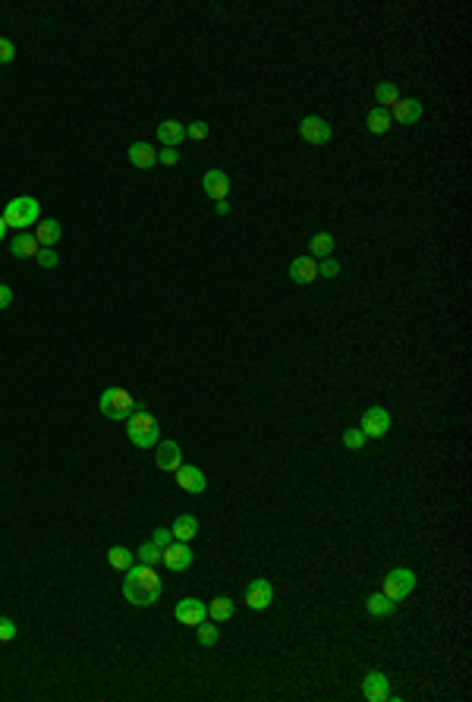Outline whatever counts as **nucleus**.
<instances>
[{
  "label": "nucleus",
  "instance_id": "obj_1",
  "mask_svg": "<svg viewBox=\"0 0 472 702\" xmlns=\"http://www.w3.org/2000/svg\"><path fill=\"white\" fill-rule=\"evenodd\" d=\"M123 595L129 605L136 608H148L161 599V577L154 573V567L148 564H132L126 570V580H123Z\"/></svg>",
  "mask_w": 472,
  "mask_h": 702
},
{
  "label": "nucleus",
  "instance_id": "obj_2",
  "mask_svg": "<svg viewBox=\"0 0 472 702\" xmlns=\"http://www.w3.org/2000/svg\"><path fill=\"white\" fill-rule=\"evenodd\" d=\"M126 435H129V441L139 447V451H151V447L161 441V425L151 413H145L136 406L132 416L126 419Z\"/></svg>",
  "mask_w": 472,
  "mask_h": 702
},
{
  "label": "nucleus",
  "instance_id": "obj_3",
  "mask_svg": "<svg viewBox=\"0 0 472 702\" xmlns=\"http://www.w3.org/2000/svg\"><path fill=\"white\" fill-rule=\"evenodd\" d=\"M38 217H41V202L32 199V195H16V199H10L4 208L6 227H16L19 234H23L25 227H32V224H38Z\"/></svg>",
  "mask_w": 472,
  "mask_h": 702
},
{
  "label": "nucleus",
  "instance_id": "obj_4",
  "mask_svg": "<svg viewBox=\"0 0 472 702\" xmlns=\"http://www.w3.org/2000/svg\"><path fill=\"white\" fill-rule=\"evenodd\" d=\"M98 410H101V416L114 419V422H126V419L132 416V410H136V400H132V394L123 388H108L101 394Z\"/></svg>",
  "mask_w": 472,
  "mask_h": 702
},
{
  "label": "nucleus",
  "instance_id": "obj_5",
  "mask_svg": "<svg viewBox=\"0 0 472 702\" xmlns=\"http://www.w3.org/2000/svg\"><path fill=\"white\" fill-rule=\"evenodd\" d=\"M413 589H415V573L410 570V567H393V570L384 577L381 592L387 595V599H393V602H403Z\"/></svg>",
  "mask_w": 472,
  "mask_h": 702
},
{
  "label": "nucleus",
  "instance_id": "obj_6",
  "mask_svg": "<svg viewBox=\"0 0 472 702\" xmlns=\"http://www.w3.org/2000/svg\"><path fill=\"white\" fill-rule=\"evenodd\" d=\"M359 432H362L365 438H384V435L391 432V413H387L384 406H369V410H362Z\"/></svg>",
  "mask_w": 472,
  "mask_h": 702
},
{
  "label": "nucleus",
  "instance_id": "obj_7",
  "mask_svg": "<svg viewBox=\"0 0 472 702\" xmlns=\"http://www.w3.org/2000/svg\"><path fill=\"white\" fill-rule=\"evenodd\" d=\"M299 136H302V142H309V145H328L330 139H334V130H330V123L325 117L309 114V117H302V123H299Z\"/></svg>",
  "mask_w": 472,
  "mask_h": 702
},
{
  "label": "nucleus",
  "instance_id": "obj_8",
  "mask_svg": "<svg viewBox=\"0 0 472 702\" xmlns=\"http://www.w3.org/2000/svg\"><path fill=\"white\" fill-rule=\"evenodd\" d=\"M192 548H189V542H177L173 539L171 545L164 548V554H161V564L167 567V570H173V573H183V570H189L192 567Z\"/></svg>",
  "mask_w": 472,
  "mask_h": 702
},
{
  "label": "nucleus",
  "instance_id": "obj_9",
  "mask_svg": "<svg viewBox=\"0 0 472 702\" xmlns=\"http://www.w3.org/2000/svg\"><path fill=\"white\" fill-rule=\"evenodd\" d=\"M154 463H158V469H164V473H177L183 466V451H180L177 441H158V444H154Z\"/></svg>",
  "mask_w": 472,
  "mask_h": 702
},
{
  "label": "nucleus",
  "instance_id": "obj_10",
  "mask_svg": "<svg viewBox=\"0 0 472 702\" xmlns=\"http://www.w3.org/2000/svg\"><path fill=\"white\" fill-rule=\"evenodd\" d=\"M202 189H205L208 199L221 202L230 195V177L227 171H221V167H211V171H205V177H202Z\"/></svg>",
  "mask_w": 472,
  "mask_h": 702
},
{
  "label": "nucleus",
  "instance_id": "obj_11",
  "mask_svg": "<svg viewBox=\"0 0 472 702\" xmlns=\"http://www.w3.org/2000/svg\"><path fill=\"white\" fill-rule=\"evenodd\" d=\"M271 602H274V586L267 580H252L249 586H246V605L252 611L271 608Z\"/></svg>",
  "mask_w": 472,
  "mask_h": 702
},
{
  "label": "nucleus",
  "instance_id": "obj_12",
  "mask_svg": "<svg viewBox=\"0 0 472 702\" xmlns=\"http://www.w3.org/2000/svg\"><path fill=\"white\" fill-rule=\"evenodd\" d=\"M362 696L369 702H387V696H391V680H387V674L381 671H369L362 680Z\"/></svg>",
  "mask_w": 472,
  "mask_h": 702
},
{
  "label": "nucleus",
  "instance_id": "obj_13",
  "mask_svg": "<svg viewBox=\"0 0 472 702\" xmlns=\"http://www.w3.org/2000/svg\"><path fill=\"white\" fill-rule=\"evenodd\" d=\"M422 114H425V108H422L419 98H400V101L391 108V120H397V123H403V126L419 123Z\"/></svg>",
  "mask_w": 472,
  "mask_h": 702
},
{
  "label": "nucleus",
  "instance_id": "obj_14",
  "mask_svg": "<svg viewBox=\"0 0 472 702\" xmlns=\"http://www.w3.org/2000/svg\"><path fill=\"white\" fill-rule=\"evenodd\" d=\"M208 617V605H202L199 599H180L177 602V621L186 627H199Z\"/></svg>",
  "mask_w": 472,
  "mask_h": 702
},
{
  "label": "nucleus",
  "instance_id": "obj_15",
  "mask_svg": "<svg viewBox=\"0 0 472 702\" xmlns=\"http://www.w3.org/2000/svg\"><path fill=\"white\" fill-rule=\"evenodd\" d=\"M173 476H177V485L183 491H189V495H202V491L208 488V479L199 466H180Z\"/></svg>",
  "mask_w": 472,
  "mask_h": 702
},
{
  "label": "nucleus",
  "instance_id": "obj_16",
  "mask_svg": "<svg viewBox=\"0 0 472 702\" xmlns=\"http://www.w3.org/2000/svg\"><path fill=\"white\" fill-rule=\"evenodd\" d=\"M290 280L293 284H312L318 280V258L312 255H299L290 262Z\"/></svg>",
  "mask_w": 472,
  "mask_h": 702
},
{
  "label": "nucleus",
  "instance_id": "obj_17",
  "mask_svg": "<svg viewBox=\"0 0 472 702\" xmlns=\"http://www.w3.org/2000/svg\"><path fill=\"white\" fill-rule=\"evenodd\" d=\"M126 158H129V164L139 167V171H151V167L158 164V151H154L148 142H132L129 149H126Z\"/></svg>",
  "mask_w": 472,
  "mask_h": 702
},
{
  "label": "nucleus",
  "instance_id": "obj_18",
  "mask_svg": "<svg viewBox=\"0 0 472 702\" xmlns=\"http://www.w3.org/2000/svg\"><path fill=\"white\" fill-rule=\"evenodd\" d=\"M41 249V243L35 240V234H29V230H23V234H16L10 240V255L13 258H35Z\"/></svg>",
  "mask_w": 472,
  "mask_h": 702
},
{
  "label": "nucleus",
  "instance_id": "obj_19",
  "mask_svg": "<svg viewBox=\"0 0 472 702\" xmlns=\"http://www.w3.org/2000/svg\"><path fill=\"white\" fill-rule=\"evenodd\" d=\"M183 139H186V126H183L180 120L158 123V142L164 145V149H180Z\"/></svg>",
  "mask_w": 472,
  "mask_h": 702
},
{
  "label": "nucleus",
  "instance_id": "obj_20",
  "mask_svg": "<svg viewBox=\"0 0 472 702\" xmlns=\"http://www.w3.org/2000/svg\"><path fill=\"white\" fill-rule=\"evenodd\" d=\"M171 532H173L177 542H192V539L199 536V519H195L192 514H180L177 519H173Z\"/></svg>",
  "mask_w": 472,
  "mask_h": 702
},
{
  "label": "nucleus",
  "instance_id": "obj_21",
  "mask_svg": "<svg viewBox=\"0 0 472 702\" xmlns=\"http://www.w3.org/2000/svg\"><path fill=\"white\" fill-rule=\"evenodd\" d=\"M365 611H369L372 617H391V614H397V602L387 599L384 592H372L369 599H365Z\"/></svg>",
  "mask_w": 472,
  "mask_h": 702
},
{
  "label": "nucleus",
  "instance_id": "obj_22",
  "mask_svg": "<svg viewBox=\"0 0 472 702\" xmlns=\"http://www.w3.org/2000/svg\"><path fill=\"white\" fill-rule=\"evenodd\" d=\"M391 110H384V108H372L369 114H365V130L372 132V136H384L387 130H391Z\"/></svg>",
  "mask_w": 472,
  "mask_h": 702
},
{
  "label": "nucleus",
  "instance_id": "obj_23",
  "mask_svg": "<svg viewBox=\"0 0 472 702\" xmlns=\"http://www.w3.org/2000/svg\"><path fill=\"white\" fill-rule=\"evenodd\" d=\"M60 221H54V217H45V221L38 224V230H35V240H38L41 246H57L60 240Z\"/></svg>",
  "mask_w": 472,
  "mask_h": 702
},
{
  "label": "nucleus",
  "instance_id": "obj_24",
  "mask_svg": "<svg viewBox=\"0 0 472 702\" xmlns=\"http://www.w3.org/2000/svg\"><path fill=\"white\" fill-rule=\"evenodd\" d=\"M132 560H136V554H132L126 545H114V548L108 551V564L114 567V570H120V573H126L132 567Z\"/></svg>",
  "mask_w": 472,
  "mask_h": 702
},
{
  "label": "nucleus",
  "instance_id": "obj_25",
  "mask_svg": "<svg viewBox=\"0 0 472 702\" xmlns=\"http://www.w3.org/2000/svg\"><path fill=\"white\" fill-rule=\"evenodd\" d=\"M208 617H211V621H217V623L230 621V617H234V599H227V595H217V599L208 605Z\"/></svg>",
  "mask_w": 472,
  "mask_h": 702
},
{
  "label": "nucleus",
  "instance_id": "obj_26",
  "mask_svg": "<svg viewBox=\"0 0 472 702\" xmlns=\"http://www.w3.org/2000/svg\"><path fill=\"white\" fill-rule=\"evenodd\" d=\"M375 108H393V104H397L400 101V92H397V86H393V82H378V86H375Z\"/></svg>",
  "mask_w": 472,
  "mask_h": 702
},
{
  "label": "nucleus",
  "instance_id": "obj_27",
  "mask_svg": "<svg viewBox=\"0 0 472 702\" xmlns=\"http://www.w3.org/2000/svg\"><path fill=\"white\" fill-rule=\"evenodd\" d=\"M330 252H334V236L330 234H315L309 240V255L312 258H328Z\"/></svg>",
  "mask_w": 472,
  "mask_h": 702
},
{
  "label": "nucleus",
  "instance_id": "obj_28",
  "mask_svg": "<svg viewBox=\"0 0 472 702\" xmlns=\"http://www.w3.org/2000/svg\"><path fill=\"white\" fill-rule=\"evenodd\" d=\"M161 554H164V548H158V545H154V542H145V545H139L136 558H139V564L158 567V564H161Z\"/></svg>",
  "mask_w": 472,
  "mask_h": 702
},
{
  "label": "nucleus",
  "instance_id": "obj_29",
  "mask_svg": "<svg viewBox=\"0 0 472 702\" xmlns=\"http://www.w3.org/2000/svg\"><path fill=\"white\" fill-rule=\"evenodd\" d=\"M365 441L369 438H365L359 428H347V432H343V447H347V451H362Z\"/></svg>",
  "mask_w": 472,
  "mask_h": 702
},
{
  "label": "nucleus",
  "instance_id": "obj_30",
  "mask_svg": "<svg viewBox=\"0 0 472 702\" xmlns=\"http://www.w3.org/2000/svg\"><path fill=\"white\" fill-rule=\"evenodd\" d=\"M217 640H221V630H217V623L202 621V623H199V643H202V645H214Z\"/></svg>",
  "mask_w": 472,
  "mask_h": 702
},
{
  "label": "nucleus",
  "instance_id": "obj_31",
  "mask_svg": "<svg viewBox=\"0 0 472 702\" xmlns=\"http://www.w3.org/2000/svg\"><path fill=\"white\" fill-rule=\"evenodd\" d=\"M35 262L41 265V268H57V252H54V246H41L38 249V255H35Z\"/></svg>",
  "mask_w": 472,
  "mask_h": 702
},
{
  "label": "nucleus",
  "instance_id": "obj_32",
  "mask_svg": "<svg viewBox=\"0 0 472 702\" xmlns=\"http://www.w3.org/2000/svg\"><path fill=\"white\" fill-rule=\"evenodd\" d=\"M186 139H192V142H205L208 139V123H202V120L189 123L186 126Z\"/></svg>",
  "mask_w": 472,
  "mask_h": 702
},
{
  "label": "nucleus",
  "instance_id": "obj_33",
  "mask_svg": "<svg viewBox=\"0 0 472 702\" xmlns=\"http://www.w3.org/2000/svg\"><path fill=\"white\" fill-rule=\"evenodd\" d=\"M340 275V262H334V258H321L318 262V277H337Z\"/></svg>",
  "mask_w": 472,
  "mask_h": 702
},
{
  "label": "nucleus",
  "instance_id": "obj_34",
  "mask_svg": "<svg viewBox=\"0 0 472 702\" xmlns=\"http://www.w3.org/2000/svg\"><path fill=\"white\" fill-rule=\"evenodd\" d=\"M16 636V623L10 617H0V643H10Z\"/></svg>",
  "mask_w": 472,
  "mask_h": 702
},
{
  "label": "nucleus",
  "instance_id": "obj_35",
  "mask_svg": "<svg viewBox=\"0 0 472 702\" xmlns=\"http://www.w3.org/2000/svg\"><path fill=\"white\" fill-rule=\"evenodd\" d=\"M16 57V47H13L10 38H0V63H13Z\"/></svg>",
  "mask_w": 472,
  "mask_h": 702
},
{
  "label": "nucleus",
  "instance_id": "obj_36",
  "mask_svg": "<svg viewBox=\"0 0 472 702\" xmlns=\"http://www.w3.org/2000/svg\"><path fill=\"white\" fill-rule=\"evenodd\" d=\"M151 542L158 545V548H167V545L173 542V532L171 529H154V536H151Z\"/></svg>",
  "mask_w": 472,
  "mask_h": 702
},
{
  "label": "nucleus",
  "instance_id": "obj_37",
  "mask_svg": "<svg viewBox=\"0 0 472 702\" xmlns=\"http://www.w3.org/2000/svg\"><path fill=\"white\" fill-rule=\"evenodd\" d=\"M158 161H161V164H167V167H173L180 161V149H161L158 151Z\"/></svg>",
  "mask_w": 472,
  "mask_h": 702
},
{
  "label": "nucleus",
  "instance_id": "obj_38",
  "mask_svg": "<svg viewBox=\"0 0 472 702\" xmlns=\"http://www.w3.org/2000/svg\"><path fill=\"white\" fill-rule=\"evenodd\" d=\"M6 306H13V290L6 284H0V312H4Z\"/></svg>",
  "mask_w": 472,
  "mask_h": 702
},
{
  "label": "nucleus",
  "instance_id": "obj_39",
  "mask_svg": "<svg viewBox=\"0 0 472 702\" xmlns=\"http://www.w3.org/2000/svg\"><path fill=\"white\" fill-rule=\"evenodd\" d=\"M214 212L221 214V217H224V214H230V202H227V199H221V202H217V205H214Z\"/></svg>",
  "mask_w": 472,
  "mask_h": 702
},
{
  "label": "nucleus",
  "instance_id": "obj_40",
  "mask_svg": "<svg viewBox=\"0 0 472 702\" xmlns=\"http://www.w3.org/2000/svg\"><path fill=\"white\" fill-rule=\"evenodd\" d=\"M6 230H10V227H6V221H4V214H0V243H4V236H6Z\"/></svg>",
  "mask_w": 472,
  "mask_h": 702
}]
</instances>
